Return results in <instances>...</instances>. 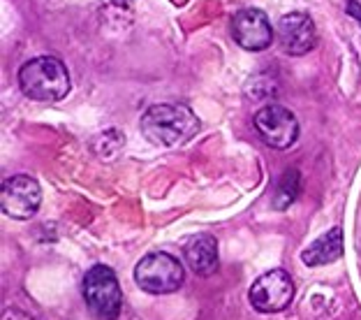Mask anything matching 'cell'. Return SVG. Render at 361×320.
<instances>
[{
    "instance_id": "cell-15",
    "label": "cell",
    "mask_w": 361,
    "mask_h": 320,
    "mask_svg": "<svg viewBox=\"0 0 361 320\" xmlns=\"http://www.w3.org/2000/svg\"><path fill=\"white\" fill-rule=\"evenodd\" d=\"M348 3H355V5H359V7H361V0H348Z\"/></svg>"
},
{
    "instance_id": "cell-4",
    "label": "cell",
    "mask_w": 361,
    "mask_h": 320,
    "mask_svg": "<svg viewBox=\"0 0 361 320\" xmlns=\"http://www.w3.org/2000/svg\"><path fill=\"white\" fill-rule=\"evenodd\" d=\"M135 281L139 288L151 295H169L183 285L185 269L169 253H149L137 262Z\"/></svg>"
},
{
    "instance_id": "cell-13",
    "label": "cell",
    "mask_w": 361,
    "mask_h": 320,
    "mask_svg": "<svg viewBox=\"0 0 361 320\" xmlns=\"http://www.w3.org/2000/svg\"><path fill=\"white\" fill-rule=\"evenodd\" d=\"M3 320H35V318L28 316L26 311H21V309H7Z\"/></svg>"
},
{
    "instance_id": "cell-5",
    "label": "cell",
    "mask_w": 361,
    "mask_h": 320,
    "mask_svg": "<svg viewBox=\"0 0 361 320\" xmlns=\"http://www.w3.org/2000/svg\"><path fill=\"white\" fill-rule=\"evenodd\" d=\"M255 130L269 149L285 151L299 139V121L283 105H267L255 114Z\"/></svg>"
},
{
    "instance_id": "cell-10",
    "label": "cell",
    "mask_w": 361,
    "mask_h": 320,
    "mask_svg": "<svg viewBox=\"0 0 361 320\" xmlns=\"http://www.w3.org/2000/svg\"><path fill=\"white\" fill-rule=\"evenodd\" d=\"M185 260L188 267L200 276H211L218 272L220 256H218V242L213 235H195L185 244Z\"/></svg>"
},
{
    "instance_id": "cell-12",
    "label": "cell",
    "mask_w": 361,
    "mask_h": 320,
    "mask_svg": "<svg viewBox=\"0 0 361 320\" xmlns=\"http://www.w3.org/2000/svg\"><path fill=\"white\" fill-rule=\"evenodd\" d=\"M299 188H301V177L297 170H285L283 177L276 184V198L274 207L276 209H287L290 204L299 198Z\"/></svg>"
},
{
    "instance_id": "cell-2",
    "label": "cell",
    "mask_w": 361,
    "mask_h": 320,
    "mask_svg": "<svg viewBox=\"0 0 361 320\" xmlns=\"http://www.w3.org/2000/svg\"><path fill=\"white\" fill-rule=\"evenodd\" d=\"M70 72L65 63L54 56H39L28 63H23L19 70V88L30 100L56 102L63 100L70 93Z\"/></svg>"
},
{
    "instance_id": "cell-14",
    "label": "cell",
    "mask_w": 361,
    "mask_h": 320,
    "mask_svg": "<svg viewBox=\"0 0 361 320\" xmlns=\"http://www.w3.org/2000/svg\"><path fill=\"white\" fill-rule=\"evenodd\" d=\"M348 12H350V16H355V19L361 23V7H359V5H355V3H348Z\"/></svg>"
},
{
    "instance_id": "cell-11",
    "label": "cell",
    "mask_w": 361,
    "mask_h": 320,
    "mask_svg": "<svg viewBox=\"0 0 361 320\" xmlns=\"http://www.w3.org/2000/svg\"><path fill=\"white\" fill-rule=\"evenodd\" d=\"M343 256V232L341 227H334L329 232H324L319 239H315L301 253V260L308 267H319V265H329V262L338 260Z\"/></svg>"
},
{
    "instance_id": "cell-9",
    "label": "cell",
    "mask_w": 361,
    "mask_h": 320,
    "mask_svg": "<svg viewBox=\"0 0 361 320\" xmlns=\"http://www.w3.org/2000/svg\"><path fill=\"white\" fill-rule=\"evenodd\" d=\"M278 42L290 56H303L317 42L315 21L306 12H290L278 21Z\"/></svg>"
},
{
    "instance_id": "cell-1",
    "label": "cell",
    "mask_w": 361,
    "mask_h": 320,
    "mask_svg": "<svg viewBox=\"0 0 361 320\" xmlns=\"http://www.w3.org/2000/svg\"><path fill=\"white\" fill-rule=\"evenodd\" d=\"M142 133L149 142L158 146H180L200 133V119L188 105L160 102L144 112Z\"/></svg>"
},
{
    "instance_id": "cell-3",
    "label": "cell",
    "mask_w": 361,
    "mask_h": 320,
    "mask_svg": "<svg viewBox=\"0 0 361 320\" xmlns=\"http://www.w3.org/2000/svg\"><path fill=\"white\" fill-rule=\"evenodd\" d=\"M84 300L102 320H116L123 307V292L116 274L106 265H93L84 276Z\"/></svg>"
},
{
    "instance_id": "cell-7",
    "label": "cell",
    "mask_w": 361,
    "mask_h": 320,
    "mask_svg": "<svg viewBox=\"0 0 361 320\" xmlns=\"http://www.w3.org/2000/svg\"><path fill=\"white\" fill-rule=\"evenodd\" d=\"M250 304L262 314H278L290 307L294 300V283L287 272L283 269H271L262 274L248 292Z\"/></svg>"
},
{
    "instance_id": "cell-8",
    "label": "cell",
    "mask_w": 361,
    "mask_h": 320,
    "mask_svg": "<svg viewBox=\"0 0 361 320\" xmlns=\"http://www.w3.org/2000/svg\"><path fill=\"white\" fill-rule=\"evenodd\" d=\"M234 42L245 52H264L274 42V28L269 16L257 7H245L232 16L229 23Z\"/></svg>"
},
{
    "instance_id": "cell-6",
    "label": "cell",
    "mask_w": 361,
    "mask_h": 320,
    "mask_svg": "<svg viewBox=\"0 0 361 320\" xmlns=\"http://www.w3.org/2000/svg\"><path fill=\"white\" fill-rule=\"evenodd\" d=\"M42 204V191H39L37 179L30 174H14L5 179L3 188H0V207H3L5 216L14 220H28L39 211Z\"/></svg>"
}]
</instances>
